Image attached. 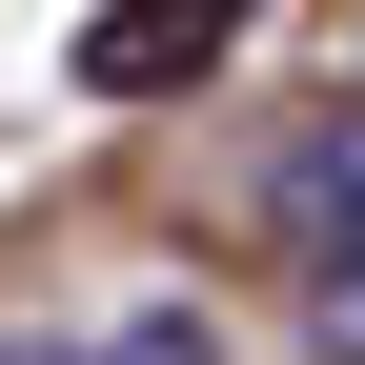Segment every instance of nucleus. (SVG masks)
<instances>
[{
	"instance_id": "obj_1",
	"label": "nucleus",
	"mask_w": 365,
	"mask_h": 365,
	"mask_svg": "<svg viewBox=\"0 0 365 365\" xmlns=\"http://www.w3.org/2000/svg\"><path fill=\"white\" fill-rule=\"evenodd\" d=\"M264 223H284V264H345L365 244V122H304V143L264 163Z\"/></svg>"
},
{
	"instance_id": "obj_2",
	"label": "nucleus",
	"mask_w": 365,
	"mask_h": 365,
	"mask_svg": "<svg viewBox=\"0 0 365 365\" xmlns=\"http://www.w3.org/2000/svg\"><path fill=\"white\" fill-rule=\"evenodd\" d=\"M223 21H244V0H122L81 61H102V81H203V61H223Z\"/></svg>"
},
{
	"instance_id": "obj_3",
	"label": "nucleus",
	"mask_w": 365,
	"mask_h": 365,
	"mask_svg": "<svg viewBox=\"0 0 365 365\" xmlns=\"http://www.w3.org/2000/svg\"><path fill=\"white\" fill-rule=\"evenodd\" d=\"M81 365H223V325H203V304H122Z\"/></svg>"
},
{
	"instance_id": "obj_4",
	"label": "nucleus",
	"mask_w": 365,
	"mask_h": 365,
	"mask_svg": "<svg viewBox=\"0 0 365 365\" xmlns=\"http://www.w3.org/2000/svg\"><path fill=\"white\" fill-rule=\"evenodd\" d=\"M304 345H325V365H365V244H345V264H304Z\"/></svg>"
},
{
	"instance_id": "obj_5",
	"label": "nucleus",
	"mask_w": 365,
	"mask_h": 365,
	"mask_svg": "<svg viewBox=\"0 0 365 365\" xmlns=\"http://www.w3.org/2000/svg\"><path fill=\"white\" fill-rule=\"evenodd\" d=\"M0 365H81V345H0Z\"/></svg>"
},
{
	"instance_id": "obj_6",
	"label": "nucleus",
	"mask_w": 365,
	"mask_h": 365,
	"mask_svg": "<svg viewBox=\"0 0 365 365\" xmlns=\"http://www.w3.org/2000/svg\"><path fill=\"white\" fill-rule=\"evenodd\" d=\"M345 61H365V21H345Z\"/></svg>"
}]
</instances>
